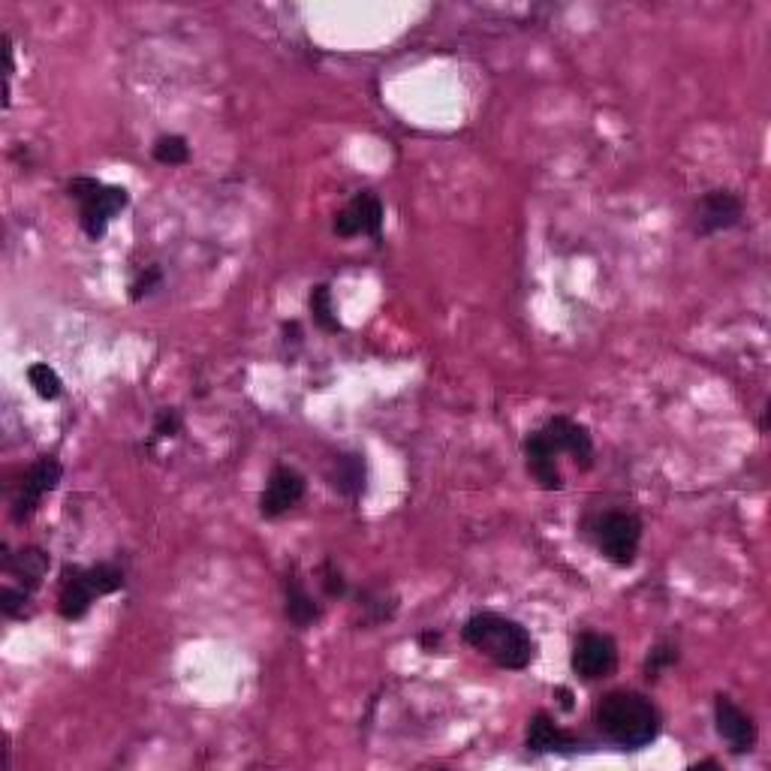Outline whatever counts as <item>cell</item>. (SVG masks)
Listing matches in <instances>:
<instances>
[{
  "label": "cell",
  "mask_w": 771,
  "mask_h": 771,
  "mask_svg": "<svg viewBox=\"0 0 771 771\" xmlns=\"http://www.w3.org/2000/svg\"><path fill=\"white\" fill-rule=\"evenodd\" d=\"M304 489H308V482H304L299 470L287 468V465L275 468L266 489L259 494V515L262 518H278V515L290 513L292 506L304 498Z\"/></svg>",
  "instance_id": "7c38bea8"
},
{
  "label": "cell",
  "mask_w": 771,
  "mask_h": 771,
  "mask_svg": "<svg viewBox=\"0 0 771 771\" xmlns=\"http://www.w3.org/2000/svg\"><path fill=\"white\" fill-rule=\"evenodd\" d=\"M164 287V271H160V266H145V269L133 278V283H130V299L133 302H142V299H148L152 292H157Z\"/></svg>",
  "instance_id": "cb8c5ba5"
},
{
  "label": "cell",
  "mask_w": 771,
  "mask_h": 771,
  "mask_svg": "<svg viewBox=\"0 0 771 771\" xmlns=\"http://www.w3.org/2000/svg\"><path fill=\"white\" fill-rule=\"evenodd\" d=\"M181 432V413L176 407L157 410L154 416V437H176Z\"/></svg>",
  "instance_id": "484cf974"
},
{
  "label": "cell",
  "mask_w": 771,
  "mask_h": 771,
  "mask_svg": "<svg viewBox=\"0 0 771 771\" xmlns=\"http://www.w3.org/2000/svg\"><path fill=\"white\" fill-rule=\"evenodd\" d=\"M283 608H287V618L299 627V630H308V627H314L316 621L323 618V606L316 603L314 594L308 591V584H304V579L295 570L292 573H287V579H283Z\"/></svg>",
  "instance_id": "9a60e30c"
},
{
  "label": "cell",
  "mask_w": 771,
  "mask_h": 771,
  "mask_svg": "<svg viewBox=\"0 0 771 771\" xmlns=\"http://www.w3.org/2000/svg\"><path fill=\"white\" fill-rule=\"evenodd\" d=\"M320 584H323V591H326V596H344L347 594V582H344V573H340L338 567L332 561H326L323 567H320Z\"/></svg>",
  "instance_id": "d4e9b609"
},
{
  "label": "cell",
  "mask_w": 771,
  "mask_h": 771,
  "mask_svg": "<svg viewBox=\"0 0 771 771\" xmlns=\"http://www.w3.org/2000/svg\"><path fill=\"white\" fill-rule=\"evenodd\" d=\"M383 221H386V209L383 202L377 193L371 190H362L347 202V209L340 211L335 217V235L340 238H356V235H368L380 242L383 238Z\"/></svg>",
  "instance_id": "52a82bcc"
},
{
  "label": "cell",
  "mask_w": 771,
  "mask_h": 771,
  "mask_svg": "<svg viewBox=\"0 0 771 771\" xmlns=\"http://www.w3.org/2000/svg\"><path fill=\"white\" fill-rule=\"evenodd\" d=\"M693 769H720V762H717V760H705V762H696Z\"/></svg>",
  "instance_id": "f1b7e54d"
},
{
  "label": "cell",
  "mask_w": 771,
  "mask_h": 771,
  "mask_svg": "<svg viewBox=\"0 0 771 771\" xmlns=\"http://www.w3.org/2000/svg\"><path fill=\"white\" fill-rule=\"evenodd\" d=\"M308 304H311V314H314L316 326L323 328V332H340V320L338 314H335V304H332V290H328V283H316L314 290H311Z\"/></svg>",
  "instance_id": "d6986e66"
},
{
  "label": "cell",
  "mask_w": 771,
  "mask_h": 771,
  "mask_svg": "<svg viewBox=\"0 0 771 771\" xmlns=\"http://www.w3.org/2000/svg\"><path fill=\"white\" fill-rule=\"evenodd\" d=\"M31 596H34V591H27L22 584H19V588H10V584H7V588L0 591V608H3V615L15 621L27 618V615H31V612H27V608H31Z\"/></svg>",
  "instance_id": "7402d4cb"
},
{
  "label": "cell",
  "mask_w": 771,
  "mask_h": 771,
  "mask_svg": "<svg viewBox=\"0 0 771 771\" xmlns=\"http://www.w3.org/2000/svg\"><path fill=\"white\" fill-rule=\"evenodd\" d=\"M0 567H3V573L12 576L22 588L36 591L48 573V555L43 549H36V546H27V549L10 555L7 546H3V561H0Z\"/></svg>",
  "instance_id": "2e32d148"
},
{
  "label": "cell",
  "mask_w": 771,
  "mask_h": 771,
  "mask_svg": "<svg viewBox=\"0 0 771 771\" xmlns=\"http://www.w3.org/2000/svg\"><path fill=\"white\" fill-rule=\"evenodd\" d=\"M543 440L558 452V456H573V461L582 470H588L594 465V437L584 428L582 422L570 420V416H551L543 428Z\"/></svg>",
  "instance_id": "9c48e42d"
},
{
  "label": "cell",
  "mask_w": 771,
  "mask_h": 771,
  "mask_svg": "<svg viewBox=\"0 0 771 771\" xmlns=\"http://www.w3.org/2000/svg\"><path fill=\"white\" fill-rule=\"evenodd\" d=\"M678 663V645L672 642H663L657 645V648H651V655H648V660H645V678L648 681H657V678L663 675L669 667H675Z\"/></svg>",
  "instance_id": "603a6c76"
},
{
  "label": "cell",
  "mask_w": 771,
  "mask_h": 771,
  "mask_svg": "<svg viewBox=\"0 0 771 771\" xmlns=\"http://www.w3.org/2000/svg\"><path fill=\"white\" fill-rule=\"evenodd\" d=\"M154 160L160 166H185L190 160V145L185 136H160L154 142Z\"/></svg>",
  "instance_id": "ffe728a7"
},
{
  "label": "cell",
  "mask_w": 771,
  "mask_h": 771,
  "mask_svg": "<svg viewBox=\"0 0 771 771\" xmlns=\"http://www.w3.org/2000/svg\"><path fill=\"white\" fill-rule=\"evenodd\" d=\"M27 383L34 386V392L40 398H46V401H55V398H60V392H64V383H60V377L55 368H48L46 362H36L27 368Z\"/></svg>",
  "instance_id": "44dd1931"
},
{
  "label": "cell",
  "mask_w": 771,
  "mask_h": 771,
  "mask_svg": "<svg viewBox=\"0 0 771 771\" xmlns=\"http://www.w3.org/2000/svg\"><path fill=\"white\" fill-rule=\"evenodd\" d=\"M461 639L473 651L489 657L494 667L510 669V672H522L537 660V642L527 633V627H522L513 618H503L498 612L470 615L461 627Z\"/></svg>",
  "instance_id": "7a4b0ae2"
},
{
  "label": "cell",
  "mask_w": 771,
  "mask_h": 771,
  "mask_svg": "<svg viewBox=\"0 0 771 771\" xmlns=\"http://www.w3.org/2000/svg\"><path fill=\"white\" fill-rule=\"evenodd\" d=\"M525 745L530 753H576L582 741H579V736L555 724L551 714L537 712L527 720Z\"/></svg>",
  "instance_id": "4fadbf2b"
},
{
  "label": "cell",
  "mask_w": 771,
  "mask_h": 771,
  "mask_svg": "<svg viewBox=\"0 0 771 771\" xmlns=\"http://www.w3.org/2000/svg\"><path fill=\"white\" fill-rule=\"evenodd\" d=\"M558 700H561L563 712H573V693L567 688H558Z\"/></svg>",
  "instance_id": "83f0119b"
},
{
  "label": "cell",
  "mask_w": 771,
  "mask_h": 771,
  "mask_svg": "<svg viewBox=\"0 0 771 771\" xmlns=\"http://www.w3.org/2000/svg\"><path fill=\"white\" fill-rule=\"evenodd\" d=\"M525 465H527V473L537 480V485L543 491L563 489V477H561V470H558V452L543 440L539 428L525 437Z\"/></svg>",
  "instance_id": "5bb4252c"
},
{
  "label": "cell",
  "mask_w": 771,
  "mask_h": 771,
  "mask_svg": "<svg viewBox=\"0 0 771 771\" xmlns=\"http://www.w3.org/2000/svg\"><path fill=\"white\" fill-rule=\"evenodd\" d=\"M741 217H745V202L733 190H708L696 205V235L708 238V235L726 233L738 226Z\"/></svg>",
  "instance_id": "8fae6325"
},
{
  "label": "cell",
  "mask_w": 771,
  "mask_h": 771,
  "mask_svg": "<svg viewBox=\"0 0 771 771\" xmlns=\"http://www.w3.org/2000/svg\"><path fill=\"white\" fill-rule=\"evenodd\" d=\"M594 724L600 736L624 750H642L660 736L657 705L636 690H612L594 705Z\"/></svg>",
  "instance_id": "6da1fadb"
},
{
  "label": "cell",
  "mask_w": 771,
  "mask_h": 771,
  "mask_svg": "<svg viewBox=\"0 0 771 771\" xmlns=\"http://www.w3.org/2000/svg\"><path fill=\"white\" fill-rule=\"evenodd\" d=\"M60 477H64V465H60L58 458H36L34 465L27 468V473L22 477V482H19L15 498H12V522H19V525L27 522V518L36 513V506H40V501L46 498L48 491L58 489Z\"/></svg>",
  "instance_id": "5b68a950"
},
{
  "label": "cell",
  "mask_w": 771,
  "mask_h": 771,
  "mask_svg": "<svg viewBox=\"0 0 771 771\" xmlns=\"http://www.w3.org/2000/svg\"><path fill=\"white\" fill-rule=\"evenodd\" d=\"M714 726H717V736L724 738L736 757H745V753L757 748L760 733H757L753 717L745 708H738L729 696H717L714 700Z\"/></svg>",
  "instance_id": "30bf717a"
},
{
  "label": "cell",
  "mask_w": 771,
  "mask_h": 771,
  "mask_svg": "<svg viewBox=\"0 0 771 771\" xmlns=\"http://www.w3.org/2000/svg\"><path fill=\"white\" fill-rule=\"evenodd\" d=\"M67 193L79 202V223H82L85 235L91 242H100L105 230H109V223L130 205L127 188L103 185V181H97L91 176L72 178L67 185Z\"/></svg>",
  "instance_id": "3957f363"
},
{
  "label": "cell",
  "mask_w": 771,
  "mask_h": 771,
  "mask_svg": "<svg viewBox=\"0 0 771 771\" xmlns=\"http://www.w3.org/2000/svg\"><path fill=\"white\" fill-rule=\"evenodd\" d=\"M356 612H359V624L377 627V624H386V621L395 618L398 600L392 594H386L383 588H371V591H362V594H359Z\"/></svg>",
  "instance_id": "ac0fdd59"
},
{
  "label": "cell",
  "mask_w": 771,
  "mask_h": 771,
  "mask_svg": "<svg viewBox=\"0 0 771 771\" xmlns=\"http://www.w3.org/2000/svg\"><path fill=\"white\" fill-rule=\"evenodd\" d=\"M588 537L594 539L600 555L615 567H633L642 543V518L624 510H608L588 522Z\"/></svg>",
  "instance_id": "277c9868"
},
{
  "label": "cell",
  "mask_w": 771,
  "mask_h": 771,
  "mask_svg": "<svg viewBox=\"0 0 771 771\" xmlns=\"http://www.w3.org/2000/svg\"><path fill=\"white\" fill-rule=\"evenodd\" d=\"M570 667L582 681H603L618 669V645L606 633H582L573 645Z\"/></svg>",
  "instance_id": "8992f818"
},
{
  "label": "cell",
  "mask_w": 771,
  "mask_h": 771,
  "mask_svg": "<svg viewBox=\"0 0 771 771\" xmlns=\"http://www.w3.org/2000/svg\"><path fill=\"white\" fill-rule=\"evenodd\" d=\"M420 642H422V648H425V651H434V648H437V645H440V633H432V630H428V633H422V636H420Z\"/></svg>",
  "instance_id": "4316f807"
},
{
  "label": "cell",
  "mask_w": 771,
  "mask_h": 771,
  "mask_svg": "<svg viewBox=\"0 0 771 771\" xmlns=\"http://www.w3.org/2000/svg\"><path fill=\"white\" fill-rule=\"evenodd\" d=\"M94 600H100L97 591L94 576L91 567H79V563H67L60 570V584H58V612L64 621H82Z\"/></svg>",
  "instance_id": "ba28073f"
},
{
  "label": "cell",
  "mask_w": 771,
  "mask_h": 771,
  "mask_svg": "<svg viewBox=\"0 0 771 771\" xmlns=\"http://www.w3.org/2000/svg\"><path fill=\"white\" fill-rule=\"evenodd\" d=\"M365 480H368V468H365V458L356 452L347 456H335L332 468H328V485L344 494V498H359L365 491Z\"/></svg>",
  "instance_id": "e0dca14e"
}]
</instances>
